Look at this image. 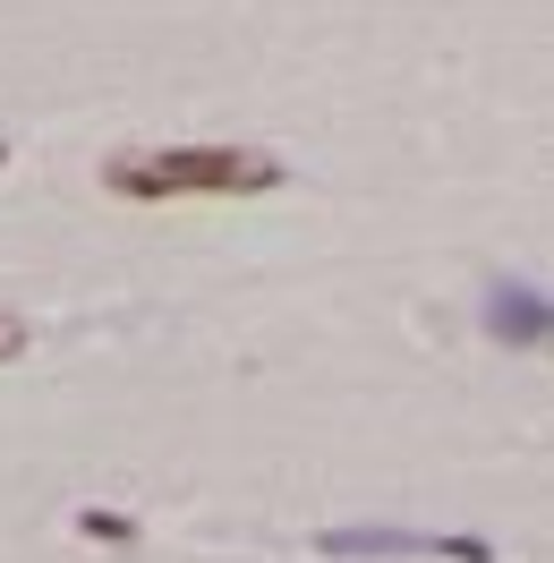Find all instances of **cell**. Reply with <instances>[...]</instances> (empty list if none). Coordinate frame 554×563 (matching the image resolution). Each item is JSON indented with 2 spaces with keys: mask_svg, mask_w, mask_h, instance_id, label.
Here are the masks:
<instances>
[{
  "mask_svg": "<svg viewBox=\"0 0 554 563\" xmlns=\"http://www.w3.org/2000/svg\"><path fill=\"white\" fill-rule=\"evenodd\" d=\"M103 188L129 206H163V197H265L281 188V163L256 145H154V154H111Z\"/></svg>",
  "mask_w": 554,
  "mask_h": 563,
  "instance_id": "obj_1",
  "label": "cell"
},
{
  "mask_svg": "<svg viewBox=\"0 0 554 563\" xmlns=\"http://www.w3.org/2000/svg\"><path fill=\"white\" fill-rule=\"evenodd\" d=\"M324 555H452V563H486L478 538H418V529H333Z\"/></svg>",
  "mask_w": 554,
  "mask_h": 563,
  "instance_id": "obj_2",
  "label": "cell"
},
{
  "mask_svg": "<svg viewBox=\"0 0 554 563\" xmlns=\"http://www.w3.org/2000/svg\"><path fill=\"white\" fill-rule=\"evenodd\" d=\"M486 333H495V342H520V351H538V342H546V290H512V282H495V290H486Z\"/></svg>",
  "mask_w": 554,
  "mask_h": 563,
  "instance_id": "obj_3",
  "label": "cell"
},
{
  "mask_svg": "<svg viewBox=\"0 0 554 563\" xmlns=\"http://www.w3.org/2000/svg\"><path fill=\"white\" fill-rule=\"evenodd\" d=\"M77 529H86V538H111V547H129V538H137L129 512H77Z\"/></svg>",
  "mask_w": 554,
  "mask_h": 563,
  "instance_id": "obj_4",
  "label": "cell"
},
{
  "mask_svg": "<svg viewBox=\"0 0 554 563\" xmlns=\"http://www.w3.org/2000/svg\"><path fill=\"white\" fill-rule=\"evenodd\" d=\"M9 358H26V317L0 308V367H9Z\"/></svg>",
  "mask_w": 554,
  "mask_h": 563,
  "instance_id": "obj_5",
  "label": "cell"
},
{
  "mask_svg": "<svg viewBox=\"0 0 554 563\" xmlns=\"http://www.w3.org/2000/svg\"><path fill=\"white\" fill-rule=\"evenodd\" d=\"M0 163H9V145H0Z\"/></svg>",
  "mask_w": 554,
  "mask_h": 563,
  "instance_id": "obj_6",
  "label": "cell"
}]
</instances>
